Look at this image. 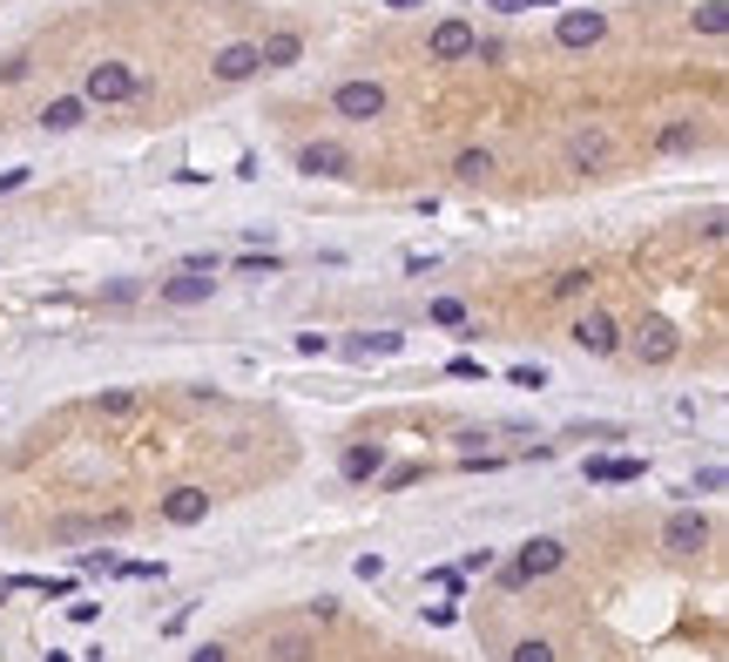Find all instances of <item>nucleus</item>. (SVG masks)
<instances>
[{
  "mask_svg": "<svg viewBox=\"0 0 729 662\" xmlns=\"http://www.w3.org/2000/svg\"><path fill=\"white\" fill-rule=\"evenodd\" d=\"M385 82H372V74H358V82H338L332 89V115H338V123H379V115H385Z\"/></svg>",
  "mask_w": 729,
  "mask_h": 662,
  "instance_id": "f257e3e1",
  "label": "nucleus"
},
{
  "mask_svg": "<svg viewBox=\"0 0 729 662\" xmlns=\"http://www.w3.org/2000/svg\"><path fill=\"white\" fill-rule=\"evenodd\" d=\"M142 95V82H136V68L129 61H95L89 68V82H81V102H95V108H108V102H136Z\"/></svg>",
  "mask_w": 729,
  "mask_h": 662,
  "instance_id": "f03ea898",
  "label": "nucleus"
},
{
  "mask_svg": "<svg viewBox=\"0 0 729 662\" xmlns=\"http://www.w3.org/2000/svg\"><path fill=\"white\" fill-rule=\"evenodd\" d=\"M622 345H628L641 365H675V359H682V332H675L669 318H641Z\"/></svg>",
  "mask_w": 729,
  "mask_h": 662,
  "instance_id": "7ed1b4c3",
  "label": "nucleus"
},
{
  "mask_svg": "<svg viewBox=\"0 0 729 662\" xmlns=\"http://www.w3.org/2000/svg\"><path fill=\"white\" fill-rule=\"evenodd\" d=\"M520 581H547V574H560L567 568V541H554V534H534V541H520L513 548V561H507Z\"/></svg>",
  "mask_w": 729,
  "mask_h": 662,
  "instance_id": "20e7f679",
  "label": "nucleus"
},
{
  "mask_svg": "<svg viewBox=\"0 0 729 662\" xmlns=\"http://www.w3.org/2000/svg\"><path fill=\"white\" fill-rule=\"evenodd\" d=\"M567 338H575L588 359H615V352H622V325L608 318V311H581V318L567 325Z\"/></svg>",
  "mask_w": 729,
  "mask_h": 662,
  "instance_id": "39448f33",
  "label": "nucleus"
},
{
  "mask_svg": "<svg viewBox=\"0 0 729 662\" xmlns=\"http://www.w3.org/2000/svg\"><path fill=\"white\" fill-rule=\"evenodd\" d=\"M662 548H669V555H703V548H709V514L675 508V514L662 521Z\"/></svg>",
  "mask_w": 729,
  "mask_h": 662,
  "instance_id": "423d86ee",
  "label": "nucleus"
},
{
  "mask_svg": "<svg viewBox=\"0 0 729 662\" xmlns=\"http://www.w3.org/2000/svg\"><path fill=\"white\" fill-rule=\"evenodd\" d=\"M162 521L170 527H202L210 521V487H170L162 493Z\"/></svg>",
  "mask_w": 729,
  "mask_h": 662,
  "instance_id": "0eeeda50",
  "label": "nucleus"
},
{
  "mask_svg": "<svg viewBox=\"0 0 729 662\" xmlns=\"http://www.w3.org/2000/svg\"><path fill=\"white\" fill-rule=\"evenodd\" d=\"M581 474H588L594 487H628V480H641V474H648V460H635V453H588Z\"/></svg>",
  "mask_w": 729,
  "mask_h": 662,
  "instance_id": "6e6552de",
  "label": "nucleus"
},
{
  "mask_svg": "<svg viewBox=\"0 0 729 662\" xmlns=\"http://www.w3.org/2000/svg\"><path fill=\"white\" fill-rule=\"evenodd\" d=\"M608 34V14H594V8H567L560 21H554V42L560 48H594Z\"/></svg>",
  "mask_w": 729,
  "mask_h": 662,
  "instance_id": "1a4fd4ad",
  "label": "nucleus"
},
{
  "mask_svg": "<svg viewBox=\"0 0 729 662\" xmlns=\"http://www.w3.org/2000/svg\"><path fill=\"white\" fill-rule=\"evenodd\" d=\"M379 474H385V446H379V440H351V446L338 453V480L364 487V480H379Z\"/></svg>",
  "mask_w": 729,
  "mask_h": 662,
  "instance_id": "9d476101",
  "label": "nucleus"
},
{
  "mask_svg": "<svg viewBox=\"0 0 729 662\" xmlns=\"http://www.w3.org/2000/svg\"><path fill=\"white\" fill-rule=\"evenodd\" d=\"M473 42H479V34H473L466 21H439V27L426 34V55H432V61H473Z\"/></svg>",
  "mask_w": 729,
  "mask_h": 662,
  "instance_id": "9b49d317",
  "label": "nucleus"
},
{
  "mask_svg": "<svg viewBox=\"0 0 729 662\" xmlns=\"http://www.w3.org/2000/svg\"><path fill=\"white\" fill-rule=\"evenodd\" d=\"M210 74L217 82H251V74H264V61H257V42H230V48H217V61H210Z\"/></svg>",
  "mask_w": 729,
  "mask_h": 662,
  "instance_id": "f8f14e48",
  "label": "nucleus"
},
{
  "mask_svg": "<svg viewBox=\"0 0 729 662\" xmlns=\"http://www.w3.org/2000/svg\"><path fill=\"white\" fill-rule=\"evenodd\" d=\"M298 170L304 176H351V149L345 142H304L298 149Z\"/></svg>",
  "mask_w": 729,
  "mask_h": 662,
  "instance_id": "ddd939ff",
  "label": "nucleus"
},
{
  "mask_svg": "<svg viewBox=\"0 0 729 662\" xmlns=\"http://www.w3.org/2000/svg\"><path fill=\"white\" fill-rule=\"evenodd\" d=\"M264 662H317V636L311 629H270L264 636Z\"/></svg>",
  "mask_w": 729,
  "mask_h": 662,
  "instance_id": "4468645a",
  "label": "nucleus"
},
{
  "mask_svg": "<svg viewBox=\"0 0 729 662\" xmlns=\"http://www.w3.org/2000/svg\"><path fill=\"white\" fill-rule=\"evenodd\" d=\"M257 61H264V68H298V61H304V34H298V27H270L264 42H257Z\"/></svg>",
  "mask_w": 729,
  "mask_h": 662,
  "instance_id": "2eb2a0df",
  "label": "nucleus"
},
{
  "mask_svg": "<svg viewBox=\"0 0 729 662\" xmlns=\"http://www.w3.org/2000/svg\"><path fill=\"white\" fill-rule=\"evenodd\" d=\"M608 163V129H575V136H567V170H601Z\"/></svg>",
  "mask_w": 729,
  "mask_h": 662,
  "instance_id": "dca6fc26",
  "label": "nucleus"
},
{
  "mask_svg": "<svg viewBox=\"0 0 729 662\" xmlns=\"http://www.w3.org/2000/svg\"><path fill=\"white\" fill-rule=\"evenodd\" d=\"M81 123H89V102H81V95H61V102L40 108V129H48V136H68V129H81Z\"/></svg>",
  "mask_w": 729,
  "mask_h": 662,
  "instance_id": "f3484780",
  "label": "nucleus"
},
{
  "mask_svg": "<svg viewBox=\"0 0 729 662\" xmlns=\"http://www.w3.org/2000/svg\"><path fill=\"white\" fill-rule=\"evenodd\" d=\"M210 284H217V278H189V270H183V278L155 284V298H162V304H176V311H189V304H202V298H210Z\"/></svg>",
  "mask_w": 729,
  "mask_h": 662,
  "instance_id": "a211bd4d",
  "label": "nucleus"
},
{
  "mask_svg": "<svg viewBox=\"0 0 729 662\" xmlns=\"http://www.w3.org/2000/svg\"><path fill=\"white\" fill-rule=\"evenodd\" d=\"M588 284H594V270H588V264H567V270H554L547 291H554L560 304H575V298H588Z\"/></svg>",
  "mask_w": 729,
  "mask_h": 662,
  "instance_id": "6ab92c4d",
  "label": "nucleus"
},
{
  "mask_svg": "<svg viewBox=\"0 0 729 662\" xmlns=\"http://www.w3.org/2000/svg\"><path fill=\"white\" fill-rule=\"evenodd\" d=\"M398 345H405L398 332H358V338L345 345V352H351V359H392V352H398Z\"/></svg>",
  "mask_w": 729,
  "mask_h": 662,
  "instance_id": "aec40b11",
  "label": "nucleus"
},
{
  "mask_svg": "<svg viewBox=\"0 0 729 662\" xmlns=\"http://www.w3.org/2000/svg\"><path fill=\"white\" fill-rule=\"evenodd\" d=\"M688 27H696V34H709V42H716V34L729 27V0H703V8H688Z\"/></svg>",
  "mask_w": 729,
  "mask_h": 662,
  "instance_id": "412c9836",
  "label": "nucleus"
},
{
  "mask_svg": "<svg viewBox=\"0 0 729 662\" xmlns=\"http://www.w3.org/2000/svg\"><path fill=\"white\" fill-rule=\"evenodd\" d=\"M486 170H494V149H460V155H453V176H460V183H479Z\"/></svg>",
  "mask_w": 729,
  "mask_h": 662,
  "instance_id": "4be33fe9",
  "label": "nucleus"
},
{
  "mask_svg": "<svg viewBox=\"0 0 729 662\" xmlns=\"http://www.w3.org/2000/svg\"><path fill=\"white\" fill-rule=\"evenodd\" d=\"M507 662H560V655H554V642H547V636H520V642L507 649Z\"/></svg>",
  "mask_w": 729,
  "mask_h": 662,
  "instance_id": "5701e85b",
  "label": "nucleus"
},
{
  "mask_svg": "<svg viewBox=\"0 0 729 662\" xmlns=\"http://www.w3.org/2000/svg\"><path fill=\"white\" fill-rule=\"evenodd\" d=\"M136 406H142V393H129V385H115V393H102V399H95V413H108V419H129Z\"/></svg>",
  "mask_w": 729,
  "mask_h": 662,
  "instance_id": "b1692460",
  "label": "nucleus"
},
{
  "mask_svg": "<svg viewBox=\"0 0 729 662\" xmlns=\"http://www.w3.org/2000/svg\"><path fill=\"white\" fill-rule=\"evenodd\" d=\"M696 142H703V129H696V123H669V129H662V149H669V155L696 149Z\"/></svg>",
  "mask_w": 729,
  "mask_h": 662,
  "instance_id": "393cba45",
  "label": "nucleus"
},
{
  "mask_svg": "<svg viewBox=\"0 0 729 662\" xmlns=\"http://www.w3.org/2000/svg\"><path fill=\"white\" fill-rule=\"evenodd\" d=\"M277 270H284V257H270V251H264V257H257V251L236 257V278H277Z\"/></svg>",
  "mask_w": 729,
  "mask_h": 662,
  "instance_id": "a878e982",
  "label": "nucleus"
},
{
  "mask_svg": "<svg viewBox=\"0 0 729 662\" xmlns=\"http://www.w3.org/2000/svg\"><path fill=\"white\" fill-rule=\"evenodd\" d=\"M426 318H432V325H466V304H460V298H432Z\"/></svg>",
  "mask_w": 729,
  "mask_h": 662,
  "instance_id": "bb28decb",
  "label": "nucleus"
},
{
  "mask_svg": "<svg viewBox=\"0 0 729 662\" xmlns=\"http://www.w3.org/2000/svg\"><path fill=\"white\" fill-rule=\"evenodd\" d=\"M567 440H628V433H622V426H608V419H581Z\"/></svg>",
  "mask_w": 729,
  "mask_h": 662,
  "instance_id": "cd10ccee",
  "label": "nucleus"
},
{
  "mask_svg": "<svg viewBox=\"0 0 729 662\" xmlns=\"http://www.w3.org/2000/svg\"><path fill=\"white\" fill-rule=\"evenodd\" d=\"M379 480H385V487L398 493V487H413V480H426V466H419V460H405V466H385V474H379Z\"/></svg>",
  "mask_w": 729,
  "mask_h": 662,
  "instance_id": "c85d7f7f",
  "label": "nucleus"
},
{
  "mask_svg": "<svg viewBox=\"0 0 729 662\" xmlns=\"http://www.w3.org/2000/svg\"><path fill=\"white\" fill-rule=\"evenodd\" d=\"M494 568H500L494 548H466V555H460V574H494Z\"/></svg>",
  "mask_w": 729,
  "mask_h": 662,
  "instance_id": "c756f323",
  "label": "nucleus"
},
{
  "mask_svg": "<svg viewBox=\"0 0 729 662\" xmlns=\"http://www.w3.org/2000/svg\"><path fill=\"white\" fill-rule=\"evenodd\" d=\"M136 298H142V284H136V278H115V284L102 291V304H136Z\"/></svg>",
  "mask_w": 729,
  "mask_h": 662,
  "instance_id": "7c9ffc66",
  "label": "nucleus"
},
{
  "mask_svg": "<svg viewBox=\"0 0 729 662\" xmlns=\"http://www.w3.org/2000/svg\"><path fill=\"white\" fill-rule=\"evenodd\" d=\"M722 480H729V474H722L716 460H709V466H696V493H722Z\"/></svg>",
  "mask_w": 729,
  "mask_h": 662,
  "instance_id": "2f4dec72",
  "label": "nucleus"
},
{
  "mask_svg": "<svg viewBox=\"0 0 729 662\" xmlns=\"http://www.w3.org/2000/svg\"><path fill=\"white\" fill-rule=\"evenodd\" d=\"M27 68H34L27 55H8V61H0V82H27Z\"/></svg>",
  "mask_w": 729,
  "mask_h": 662,
  "instance_id": "473e14b6",
  "label": "nucleus"
},
{
  "mask_svg": "<svg viewBox=\"0 0 729 662\" xmlns=\"http://www.w3.org/2000/svg\"><path fill=\"white\" fill-rule=\"evenodd\" d=\"M298 352H304V359H324V352H332V338H324V332H304Z\"/></svg>",
  "mask_w": 729,
  "mask_h": 662,
  "instance_id": "72a5a7b5",
  "label": "nucleus"
},
{
  "mask_svg": "<svg viewBox=\"0 0 729 662\" xmlns=\"http://www.w3.org/2000/svg\"><path fill=\"white\" fill-rule=\"evenodd\" d=\"M507 379H513V385H526V393H534V385H547V372H541V365H513Z\"/></svg>",
  "mask_w": 729,
  "mask_h": 662,
  "instance_id": "f704fd0d",
  "label": "nucleus"
},
{
  "mask_svg": "<svg viewBox=\"0 0 729 662\" xmlns=\"http://www.w3.org/2000/svg\"><path fill=\"white\" fill-rule=\"evenodd\" d=\"M68 622H81V629H89V622H102V608H95V602H68Z\"/></svg>",
  "mask_w": 729,
  "mask_h": 662,
  "instance_id": "c9c22d12",
  "label": "nucleus"
},
{
  "mask_svg": "<svg viewBox=\"0 0 729 662\" xmlns=\"http://www.w3.org/2000/svg\"><path fill=\"white\" fill-rule=\"evenodd\" d=\"M189 662H230V649L223 642H202V649H189Z\"/></svg>",
  "mask_w": 729,
  "mask_h": 662,
  "instance_id": "e433bc0d",
  "label": "nucleus"
},
{
  "mask_svg": "<svg viewBox=\"0 0 729 662\" xmlns=\"http://www.w3.org/2000/svg\"><path fill=\"white\" fill-rule=\"evenodd\" d=\"M27 183V170H0V197H8V189H21Z\"/></svg>",
  "mask_w": 729,
  "mask_h": 662,
  "instance_id": "4c0bfd02",
  "label": "nucleus"
},
{
  "mask_svg": "<svg viewBox=\"0 0 729 662\" xmlns=\"http://www.w3.org/2000/svg\"><path fill=\"white\" fill-rule=\"evenodd\" d=\"M385 8H426V0H385Z\"/></svg>",
  "mask_w": 729,
  "mask_h": 662,
  "instance_id": "58836bf2",
  "label": "nucleus"
},
{
  "mask_svg": "<svg viewBox=\"0 0 729 662\" xmlns=\"http://www.w3.org/2000/svg\"><path fill=\"white\" fill-rule=\"evenodd\" d=\"M48 662H68V655H61V649H48Z\"/></svg>",
  "mask_w": 729,
  "mask_h": 662,
  "instance_id": "ea45409f",
  "label": "nucleus"
}]
</instances>
